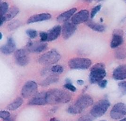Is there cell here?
<instances>
[{"instance_id":"10","label":"cell","mask_w":126,"mask_h":121,"mask_svg":"<svg viewBox=\"0 0 126 121\" xmlns=\"http://www.w3.org/2000/svg\"><path fill=\"white\" fill-rule=\"evenodd\" d=\"M47 47V44L46 42H33L30 40L26 45L27 51L32 53H39L44 51Z\"/></svg>"},{"instance_id":"31","label":"cell","mask_w":126,"mask_h":121,"mask_svg":"<svg viewBox=\"0 0 126 121\" xmlns=\"http://www.w3.org/2000/svg\"><path fill=\"white\" fill-rule=\"evenodd\" d=\"M94 120V117L91 115H85L80 118L78 121H93Z\"/></svg>"},{"instance_id":"14","label":"cell","mask_w":126,"mask_h":121,"mask_svg":"<svg viewBox=\"0 0 126 121\" xmlns=\"http://www.w3.org/2000/svg\"><path fill=\"white\" fill-rule=\"evenodd\" d=\"M29 104L30 105L38 106L47 104L46 100V91H43L36 94L29 101Z\"/></svg>"},{"instance_id":"12","label":"cell","mask_w":126,"mask_h":121,"mask_svg":"<svg viewBox=\"0 0 126 121\" xmlns=\"http://www.w3.org/2000/svg\"><path fill=\"white\" fill-rule=\"evenodd\" d=\"M77 29V26L75 24L69 21L64 23L62 27V34L63 38L67 39L70 38Z\"/></svg>"},{"instance_id":"39","label":"cell","mask_w":126,"mask_h":121,"mask_svg":"<svg viewBox=\"0 0 126 121\" xmlns=\"http://www.w3.org/2000/svg\"><path fill=\"white\" fill-rule=\"evenodd\" d=\"M50 121H57V120H56V119H52Z\"/></svg>"},{"instance_id":"8","label":"cell","mask_w":126,"mask_h":121,"mask_svg":"<svg viewBox=\"0 0 126 121\" xmlns=\"http://www.w3.org/2000/svg\"><path fill=\"white\" fill-rule=\"evenodd\" d=\"M126 115V105L123 103L115 104L110 113L111 117L115 120L121 119Z\"/></svg>"},{"instance_id":"30","label":"cell","mask_w":126,"mask_h":121,"mask_svg":"<svg viewBox=\"0 0 126 121\" xmlns=\"http://www.w3.org/2000/svg\"><path fill=\"white\" fill-rule=\"evenodd\" d=\"M126 53L122 50H117L116 53V57L119 59H123L126 57Z\"/></svg>"},{"instance_id":"17","label":"cell","mask_w":126,"mask_h":121,"mask_svg":"<svg viewBox=\"0 0 126 121\" xmlns=\"http://www.w3.org/2000/svg\"><path fill=\"white\" fill-rule=\"evenodd\" d=\"M51 18V15L47 13H42L34 15L29 18L27 21L28 24L42 21L49 19Z\"/></svg>"},{"instance_id":"34","label":"cell","mask_w":126,"mask_h":121,"mask_svg":"<svg viewBox=\"0 0 126 121\" xmlns=\"http://www.w3.org/2000/svg\"><path fill=\"white\" fill-rule=\"evenodd\" d=\"M107 84L108 81L106 80H103L98 83V85L101 88L104 89V88H106V87L107 85Z\"/></svg>"},{"instance_id":"13","label":"cell","mask_w":126,"mask_h":121,"mask_svg":"<svg viewBox=\"0 0 126 121\" xmlns=\"http://www.w3.org/2000/svg\"><path fill=\"white\" fill-rule=\"evenodd\" d=\"M123 31L121 30H115L114 31L112 38L110 43L112 48H116L123 43Z\"/></svg>"},{"instance_id":"36","label":"cell","mask_w":126,"mask_h":121,"mask_svg":"<svg viewBox=\"0 0 126 121\" xmlns=\"http://www.w3.org/2000/svg\"><path fill=\"white\" fill-rule=\"evenodd\" d=\"M5 121H13V119H10V118H9V119H7Z\"/></svg>"},{"instance_id":"37","label":"cell","mask_w":126,"mask_h":121,"mask_svg":"<svg viewBox=\"0 0 126 121\" xmlns=\"http://www.w3.org/2000/svg\"><path fill=\"white\" fill-rule=\"evenodd\" d=\"M120 121H126V118H124V119H123L121 120Z\"/></svg>"},{"instance_id":"27","label":"cell","mask_w":126,"mask_h":121,"mask_svg":"<svg viewBox=\"0 0 126 121\" xmlns=\"http://www.w3.org/2000/svg\"><path fill=\"white\" fill-rule=\"evenodd\" d=\"M101 8V5L100 4H99L96 6H95L92 10L91 13V18L92 19L94 18L96 14L98 13Z\"/></svg>"},{"instance_id":"29","label":"cell","mask_w":126,"mask_h":121,"mask_svg":"<svg viewBox=\"0 0 126 121\" xmlns=\"http://www.w3.org/2000/svg\"><path fill=\"white\" fill-rule=\"evenodd\" d=\"M63 86L66 89L69 90L70 91L72 92H75L76 90V87L74 86L71 82H66Z\"/></svg>"},{"instance_id":"28","label":"cell","mask_w":126,"mask_h":121,"mask_svg":"<svg viewBox=\"0 0 126 121\" xmlns=\"http://www.w3.org/2000/svg\"><path fill=\"white\" fill-rule=\"evenodd\" d=\"M120 91L122 94H126V81H122L118 84Z\"/></svg>"},{"instance_id":"41","label":"cell","mask_w":126,"mask_h":121,"mask_svg":"<svg viewBox=\"0 0 126 121\" xmlns=\"http://www.w3.org/2000/svg\"></svg>"},{"instance_id":"19","label":"cell","mask_w":126,"mask_h":121,"mask_svg":"<svg viewBox=\"0 0 126 121\" xmlns=\"http://www.w3.org/2000/svg\"><path fill=\"white\" fill-rule=\"evenodd\" d=\"M62 32V27L60 25H57L54 27L50 29L48 32H47L48 34L47 41H54L59 37Z\"/></svg>"},{"instance_id":"3","label":"cell","mask_w":126,"mask_h":121,"mask_svg":"<svg viewBox=\"0 0 126 121\" xmlns=\"http://www.w3.org/2000/svg\"><path fill=\"white\" fill-rule=\"evenodd\" d=\"M106 76L105 65L103 63L95 64L92 68L89 74V81L92 84L99 83Z\"/></svg>"},{"instance_id":"23","label":"cell","mask_w":126,"mask_h":121,"mask_svg":"<svg viewBox=\"0 0 126 121\" xmlns=\"http://www.w3.org/2000/svg\"><path fill=\"white\" fill-rule=\"evenodd\" d=\"M23 103V100L22 98L19 97L10 104L7 107V109L10 111L15 110L19 108L22 105Z\"/></svg>"},{"instance_id":"9","label":"cell","mask_w":126,"mask_h":121,"mask_svg":"<svg viewBox=\"0 0 126 121\" xmlns=\"http://www.w3.org/2000/svg\"><path fill=\"white\" fill-rule=\"evenodd\" d=\"M14 57L16 63L21 66L27 65L30 62L28 51L25 49H19L15 51Z\"/></svg>"},{"instance_id":"22","label":"cell","mask_w":126,"mask_h":121,"mask_svg":"<svg viewBox=\"0 0 126 121\" xmlns=\"http://www.w3.org/2000/svg\"><path fill=\"white\" fill-rule=\"evenodd\" d=\"M19 13V9L18 8L14 6L11 8L4 16L1 17H3L4 18L5 21H9L15 17Z\"/></svg>"},{"instance_id":"25","label":"cell","mask_w":126,"mask_h":121,"mask_svg":"<svg viewBox=\"0 0 126 121\" xmlns=\"http://www.w3.org/2000/svg\"><path fill=\"white\" fill-rule=\"evenodd\" d=\"M21 25V22L18 20H14L11 21L8 26V29L10 31H13V30L18 28Z\"/></svg>"},{"instance_id":"4","label":"cell","mask_w":126,"mask_h":121,"mask_svg":"<svg viewBox=\"0 0 126 121\" xmlns=\"http://www.w3.org/2000/svg\"><path fill=\"white\" fill-rule=\"evenodd\" d=\"M61 58L58 52L55 49H51L41 55L38 58L39 63L44 65H50L57 63Z\"/></svg>"},{"instance_id":"35","label":"cell","mask_w":126,"mask_h":121,"mask_svg":"<svg viewBox=\"0 0 126 121\" xmlns=\"http://www.w3.org/2000/svg\"><path fill=\"white\" fill-rule=\"evenodd\" d=\"M77 83L78 85H82L83 84L84 81H82V80H78L77 81Z\"/></svg>"},{"instance_id":"20","label":"cell","mask_w":126,"mask_h":121,"mask_svg":"<svg viewBox=\"0 0 126 121\" xmlns=\"http://www.w3.org/2000/svg\"><path fill=\"white\" fill-rule=\"evenodd\" d=\"M59 80V77L56 74H51L48 75V76L41 83V85L42 86H47L51 84L54 83H57Z\"/></svg>"},{"instance_id":"18","label":"cell","mask_w":126,"mask_h":121,"mask_svg":"<svg viewBox=\"0 0 126 121\" xmlns=\"http://www.w3.org/2000/svg\"><path fill=\"white\" fill-rule=\"evenodd\" d=\"M77 9L76 8H73L71 9L65 11V12L60 14L57 18V20L61 23H65L68 21V19L74 15L75 13H76Z\"/></svg>"},{"instance_id":"11","label":"cell","mask_w":126,"mask_h":121,"mask_svg":"<svg viewBox=\"0 0 126 121\" xmlns=\"http://www.w3.org/2000/svg\"><path fill=\"white\" fill-rule=\"evenodd\" d=\"M89 18V13L87 10H82L76 13L71 18V21L75 25L87 22Z\"/></svg>"},{"instance_id":"1","label":"cell","mask_w":126,"mask_h":121,"mask_svg":"<svg viewBox=\"0 0 126 121\" xmlns=\"http://www.w3.org/2000/svg\"><path fill=\"white\" fill-rule=\"evenodd\" d=\"M71 96L69 93L60 89H50L46 91L47 104H57L69 102Z\"/></svg>"},{"instance_id":"32","label":"cell","mask_w":126,"mask_h":121,"mask_svg":"<svg viewBox=\"0 0 126 121\" xmlns=\"http://www.w3.org/2000/svg\"><path fill=\"white\" fill-rule=\"evenodd\" d=\"M0 117L1 118L3 119V120H6L7 119H9L10 116V114L9 112L6 111H2L0 112Z\"/></svg>"},{"instance_id":"21","label":"cell","mask_w":126,"mask_h":121,"mask_svg":"<svg viewBox=\"0 0 126 121\" xmlns=\"http://www.w3.org/2000/svg\"><path fill=\"white\" fill-rule=\"evenodd\" d=\"M86 25L95 31L102 32L105 30V27L104 26L97 23L93 21H88L86 22Z\"/></svg>"},{"instance_id":"40","label":"cell","mask_w":126,"mask_h":121,"mask_svg":"<svg viewBox=\"0 0 126 121\" xmlns=\"http://www.w3.org/2000/svg\"><path fill=\"white\" fill-rule=\"evenodd\" d=\"M105 121V120H102V121Z\"/></svg>"},{"instance_id":"24","label":"cell","mask_w":126,"mask_h":121,"mask_svg":"<svg viewBox=\"0 0 126 121\" xmlns=\"http://www.w3.org/2000/svg\"><path fill=\"white\" fill-rule=\"evenodd\" d=\"M9 11V5L6 2H2L0 4V17L4 16Z\"/></svg>"},{"instance_id":"15","label":"cell","mask_w":126,"mask_h":121,"mask_svg":"<svg viewBox=\"0 0 126 121\" xmlns=\"http://www.w3.org/2000/svg\"><path fill=\"white\" fill-rule=\"evenodd\" d=\"M15 49L16 44L15 41L12 37H9L8 38L6 43L1 47L0 50L2 54L8 55L13 53Z\"/></svg>"},{"instance_id":"26","label":"cell","mask_w":126,"mask_h":121,"mask_svg":"<svg viewBox=\"0 0 126 121\" xmlns=\"http://www.w3.org/2000/svg\"><path fill=\"white\" fill-rule=\"evenodd\" d=\"M27 35L30 38L33 39L36 38L38 36V32L34 29H27L26 31Z\"/></svg>"},{"instance_id":"7","label":"cell","mask_w":126,"mask_h":121,"mask_svg":"<svg viewBox=\"0 0 126 121\" xmlns=\"http://www.w3.org/2000/svg\"><path fill=\"white\" fill-rule=\"evenodd\" d=\"M38 85L35 81H30L26 82L21 89V95L25 98L34 96L38 91Z\"/></svg>"},{"instance_id":"33","label":"cell","mask_w":126,"mask_h":121,"mask_svg":"<svg viewBox=\"0 0 126 121\" xmlns=\"http://www.w3.org/2000/svg\"><path fill=\"white\" fill-rule=\"evenodd\" d=\"M40 40L41 42H45L47 41L48 39V34L47 32H41L39 34Z\"/></svg>"},{"instance_id":"5","label":"cell","mask_w":126,"mask_h":121,"mask_svg":"<svg viewBox=\"0 0 126 121\" xmlns=\"http://www.w3.org/2000/svg\"><path fill=\"white\" fill-rule=\"evenodd\" d=\"M92 64V61L87 58H74L70 59L68 62L70 68L76 70L87 69L90 67Z\"/></svg>"},{"instance_id":"2","label":"cell","mask_w":126,"mask_h":121,"mask_svg":"<svg viewBox=\"0 0 126 121\" xmlns=\"http://www.w3.org/2000/svg\"><path fill=\"white\" fill-rule=\"evenodd\" d=\"M94 103L92 97L88 95L81 96L68 109V112L72 114H78L92 106Z\"/></svg>"},{"instance_id":"38","label":"cell","mask_w":126,"mask_h":121,"mask_svg":"<svg viewBox=\"0 0 126 121\" xmlns=\"http://www.w3.org/2000/svg\"><path fill=\"white\" fill-rule=\"evenodd\" d=\"M0 39H1V38H2V33H0Z\"/></svg>"},{"instance_id":"16","label":"cell","mask_w":126,"mask_h":121,"mask_svg":"<svg viewBox=\"0 0 126 121\" xmlns=\"http://www.w3.org/2000/svg\"><path fill=\"white\" fill-rule=\"evenodd\" d=\"M112 76L117 81L126 79V64H121L116 68L113 72Z\"/></svg>"},{"instance_id":"6","label":"cell","mask_w":126,"mask_h":121,"mask_svg":"<svg viewBox=\"0 0 126 121\" xmlns=\"http://www.w3.org/2000/svg\"><path fill=\"white\" fill-rule=\"evenodd\" d=\"M110 106V103L107 99H102L97 102L91 111V115L94 117H99L104 115Z\"/></svg>"}]
</instances>
